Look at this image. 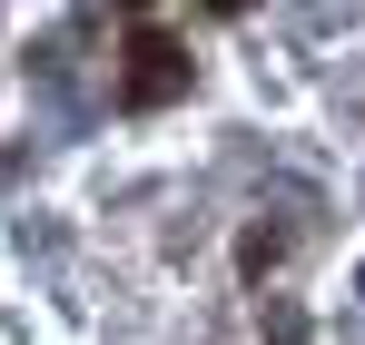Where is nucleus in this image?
Returning <instances> with one entry per match:
<instances>
[{
  "label": "nucleus",
  "instance_id": "obj_2",
  "mask_svg": "<svg viewBox=\"0 0 365 345\" xmlns=\"http://www.w3.org/2000/svg\"><path fill=\"white\" fill-rule=\"evenodd\" d=\"M277 257H287V237H277V227H247V237H237V267H247V277H267Z\"/></svg>",
  "mask_w": 365,
  "mask_h": 345
},
{
  "label": "nucleus",
  "instance_id": "obj_1",
  "mask_svg": "<svg viewBox=\"0 0 365 345\" xmlns=\"http://www.w3.org/2000/svg\"><path fill=\"white\" fill-rule=\"evenodd\" d=\"M187 79H197L187 40L158 20V10H138V20L119 30V109H178Z\"/></svg>",
  "mask_w": 365,
  "mask_h": 345
}]
</instances>
